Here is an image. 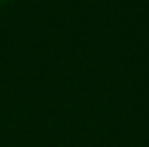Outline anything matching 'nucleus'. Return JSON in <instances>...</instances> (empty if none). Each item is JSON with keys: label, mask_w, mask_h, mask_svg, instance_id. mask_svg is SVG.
<instances>
[{"label": "nucleus", "mask_w": 149, "mask_h": 147, "mask_svg": "<svg viewBox=\"0 0 149 147\" xmlns=\"http://www.w3.org/2000/svg\"><path fill=\"white\" fill-rule=\"evenodd\" d=\"M3 2H7V0H0V3H3Z\"/></svg>", "instance_id": "f257e3e1"}]
</instances>
